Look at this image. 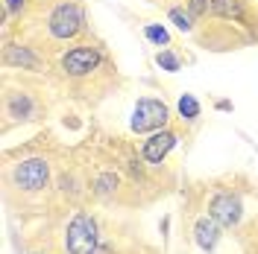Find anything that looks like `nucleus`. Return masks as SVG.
I'll list each match as a JSON object with an SVG mask.
<instances>
[{
	"label": "nucleus",
	"mask_w": 258,
	"mask_h": 254,
	"mask_svg": "<svg viewBox=\"0 0 258 254\" xmlns=\"http://www.w3.org/2000/svg\"><path fill=\"white\" fill-rule=\"evenodd\" d=\"M64 248L71 254H94L97 251V222L88 213H77L71 219L68 234H64Z\"/></svg>",
	"instance_id": "f257e3e1"
},
{
	"label": "nucleus",
	"mask_w": 258,
	"mask_h": 254,
	"mask_svg": "<svg viewBox=\"0 0 258 254\" xmlns=\"http://www.w3.org/2000/svg\"><path fill=\"white\" fill-rule=\"evenodd\" d=\"M167 123V105L159 99H138L135 114H132V132H150V129H161Z\"/></svg>",
	"instance_id": "f03ea898"
},
{
	"label": "nucleus",
	"mask_w": 258,
	"mask_h": 254,
	"mask_svg": "<svg viewBox=\"0 0 258 254\" xmlns=\"http://www.w3.org/2000/svg\"><path fill=\"white\" fill-rule=\"evenodd\" d=\"M82 27V12L80 6H74V3H62L53 15H50V32L56 35V38H74Z\"/></svg>",
	"instance_id": "7ed1b4c3"
},
{
	"label": "nucleus",
	"mask_w": 258,
	"mask_h": 254,
	"mask_svg": "<svg viewBox=\"0 0 258 254\" xmlns=\"http://www.w3.org/2000/svg\"><path fill=\"white\" fill-rule=\"evenodd\" d=\"M47 175H50L47 161L30 158V161H24V164L15 170V181L24 187V190H41V187L47 184Z\"/></svg>",
	"instance_id": "20e7f679"
},
{
	"label": "nucleus",
	"mask_w": 258,
	"mask_h": 254,
	"mask_svg": "<svg viewBox=\"0 0 258 254\" xmlns=\"http://www.w3.org/2000/svg\"><path fill=\"white\" fill-rule=\"evenodd\" d=\"M209 213L220 225L232 228V225L241 222V202H238V196H232V193H217L209 205Z\"/></svg>",
	"instance_id": "39448f33"
},
{
	"label": "nucleus",
	"mask_w": 258,
	"mask_h": 254,
	"mask_svg": "<svg viewBox=\"0 0 258 254\" xmlns=\"http://www.w3.org/2000/svg\"><path fill=\"white\" fill-rule=\"evenodd\" d=\"M97 64H100V53L91 47H77L62 59L64 73H71V76H85V73L94 70Z\"/></svg>",
	"instance_id": "423d86ee"
},
{
	"label": "nucleus",
	"mask_w": 258,
	"mask_h": 254,
	"mask_svg": "<svg viewBox=\"0 0 258 254\" xmlns=\"http://www.w3.org/2000/svg\"><path fill=\"white\" fill-rule=\"evenodd\" d=\"M173 146H176V135H173V132H159V135H153V138L144 143V158L150 161V164H161V158H164Z\"/></svg>",
	"instance_id": "0eeeda50"
},
{
	"label": "nucleus",
	"mask_w": 258,
	"mask_h": 254,
	"mask_svg": "<svg viewBox=\"0 0 258 254\" xmlns=\"http://www.w3.org/2000/svg\"><path fill=\"white\" fill-rule=\"evenodd\" d=\"M194 234H197V242H200V248H214L217 245V239H220V222L214 219V216H206V219H200L197 228H194Z\"/></svg>",
	"instance_id": "6e6552de"
},
{
	"label": "nucleus",
	"mask_w": 258,
	"mask_h": 254,
	"mask_svg": "<svg viewBox=\"0 0 258 254\" xmlns=\"http://www.w3.org/2000/svg\"><path fill=\"white\" fill-rule=\"evenodd\" d=\"M6 62L9 64H21V67H30V70H38V67H41L38 56H32L30 50H24V47H12L9 53H6Z\"/></svg>",
	"instance_id": "1a4fd4ad"
},
{
	"label": "nucleus",
	"mask_w": 258,
	"mask_h": 254,
	"mask_svg": "<svg viewBox=\"0 0 258 254\" xmlns=\"http://www.w3.org/2000/svg\"><path fill=\"white\" fill-rule=\"evenodd\" d=\"M179 114H182L185 120H194V117L200 114V105H197V99H194L191 94H185L179 99Z\"/></svg>",
	"instance_id": "9d476101"
},
{
	"label": "nucleus",
	"mask_w": 258,
	"mask_h": 254,
	"mask_svg": "<svg viewBox=\"0 0 258 254\" xmlns=\"http://www.w3.org/2000/svg\"><path fill=\"white\" fill-rule=\"evenodd\" d=\"M211 6H214V12H220V15H226V18H238L241 15V6H238L235 0H214Z\"/></svg>",
	"instance_id": "9b49d317"
},
{
	"label": "nucleus",
	"mask_w": 258,
	"mask_h": 254,
	"mask_svg": "<svg viewBox=\"0 0 258 254\" xmlns=\"http://www.w3.org/2000/svg\"><path fill=\"white\" fill-rule=\"evenodd\" d=\"M114 187H117V175L114 173H106V175L97 178V193H100V196H109Z\"/></svg>",
	"instance_id": "f8f14e48"
},
{
	"label": "nucleus",
	"mask_w": 258,
	"mask_h": 254,
	"mask_svg": "<svg viewBox=\"0 0 258 254\" xmlns=\"http://www.w3.org/2000/svg\"><path fill=\"white\" fill-rule=\"evenodd\" d=\"M147 38H150V41H153V44H167V41H170V35H167V30H164V27H156V24H150V27H147Z\"/></svg>",
	"instance_id": "ddd939ff"
},
{
	"label": "nucleus",
	"mask_w": 258,
	"mask_h": 254,
	"mask_svg": "<svg viewBox=\"0 0 258 254\" xmlns=\"http://www.w3.org/2000/svg\"><path fill=\"white\" fill-rule=\"evenodd\" d=\"M170 21H173V24H176V27H179L182 32L191 30V15H185L182 9H170Z\"/></svg>",
	"instance_id": "4468645a"
},
{
	"label": "nucleus",
	"mask_w": 258,
	"mask_h": 254,
	"mask_svg": "<svg viewBox=\"0 0 258 254\" xmlns=\"http://www.w3.org/2000/svg\"><path fill=\"white\" fill-rule=\"evenodd\" d=\"M156 62H159L164 70H179V59L173 56V53H159V56H156Z\"/></svg>",
	"instance_id": "2eb2a0df"
},
{
	"label": "nucleus",
	"mask_w": 258,
	"mask_h": 254,
	"mask_svg": "<svg viewBox=\"0 0 258 254\" xmlns=\"http://www.w3.org/2000/svg\"><path fill=\"white\" fill-rule=\"evenodd\" d=\"M12 114H18V117H30V99H27V96L12 99Z\"/></svg>",
	"instance_id": "dca6fc26"
},
{
	"label": "nucleus",
	"mask_w": 258,
	"mask_h": 254,
	"mask_svg": "<svg viewBox=\"0 0 258 254\" xmlns=\"http://www.w3.org/2000/svg\"><path fill=\"white\" fill-rule=\"evenodd\" d=\"M191 12L194 15H203L206 12V0H191Z\"/></svg>",
	"instance_id": "f3484780"
},
{
	"label": "nucleus",
	"mask_w": 258,
	"mask_h": 254,
	"mask_svg": "<svg viewBox=\"0 0 258 254\" xmlns=\"http://www.w3.org/2000/svg\"><path fill=\"white\" fill-rule=\"evenodd\" d=\"M6 6H9V12H18L24 6V0H6Z\"/></svg>",
	"instance_id": "a211bd4d"
}]
</instances>
